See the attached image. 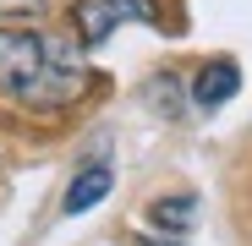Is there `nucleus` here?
Listing matches in <instances>:
<instances>
[{
	"label": "nucleus",
	"mask_w": 252,
	"mask_h": 246,
	"mask_svg": "<svg viewBox=\"0 0 252 246\" xmlns=\"http://www.w3.org/2000/svg\"><path fill=\"white\" fill-rule=\"evenodd\" d=\"M0 93L28 109H66L88 93L82 50L28 27H0Z\"/></svg>",
	"instance_id": "nucleus-1"
},
{
	"label": "nucleus",
	"mask_w": 252,
	"mask_h": 246,
	"mask_svg": "<svg viewBox=\"0 0 252 246\" xmlns=\"http://www.w3.org/2000/svg\"><path fill=\"white\" fill-rule=\"evenodd\" d=\"M121 22H154V0H77V33L82 44H104Z\"/></svg>",
	"instance_id": "nucleus-2"
},
{
	"label": "nucleus",
	"mask_w": 252,
	"mask_h": 246,
	"mask_svg": "<svg viewBox=\"0 0 252 246\" xmlns=\"http://www.w3.org/2000/svg\"><path fill=\"white\" fill-rule=\"evenodd\" d=\"M110 186H115V170H110V164H82V170L71 175V186H66V197H61V208L77 219V214L99 208V202L110 197Z\"/></svg>",
	"instance_id": "nucleus-3"
},
{
	"label": "nucleus",
	"mask_w": 252,
	"mask_h": 246,
	"mask_svg": "<svg viewBox=\"0 0 252 246\" xmlns=\"http://www.w3.org/2000/svg\"><path fill=\"white\" fill-rule=\"evenodd\" d=\"M236 88H241V66H236V60H208V66L197 71V82H192V104L220 109L225 99H236Z\"/></svg>",
	"instance_id": "nucleus-4"
},
{
	"label": "nucleus",
	"mask_w": 252,
	"mask_h": 246,
	"mask_svg": "<svg viewBox=\"0 0 252 246\" xmlns=\"http://www.w3.org/2000/svg\"><path fill=\"white\" fill-rule=\"evenodd\" d=\"M148 224L159 235H187L197 224V197L192 191H170V197H154L148 202Z\"/></svg>",
	"instance_id": "nucleus-5"
},
{
	"label": "nucleus",
	"mask_w": 252,
	"mask_h": 246,
	"mask_svg": "<svg viewBox=\"0 0 252 246\" xmlns=\"http://www.w3.org/2000/svg\"><path fill=\"white\" fill-rule=\"evenodd\" d=\"M148 104H154L164 120H176V115H181V104H187L181 77H154V82H148Z\"/></svg>",
	"instance_id": "nucleus-6"
},
{
	"label": "nucleus",
	"mask_w": 252,
	"mask_h": 246,
	"mask_svg": "<svg viewBox=\"0 0 252 246\" xmlns=\"http://www.w3.org/2000/svg\"><path fill=\"white\" fill-rule=\"evenodd\" d=\"M44 6H50V0H0V11H6V17H38Z\"/></svg>",
	"instance_id": "nucleus-7"
},
{
	"label": "nucleus",
	"mask_w": 252,
	"mask_h": 246,
	"mask_svg": "<svg viewBox=\"0 0 252 246\" xmlns=\"http://www.w3.org/2000/svg\"><path fill=\"white\" fill-rule=\"evenodd\" d=\"M148 246H164V241H148Z\"/></svg>",
	"instance_id": "nucleus-8"
}]
</instances>
